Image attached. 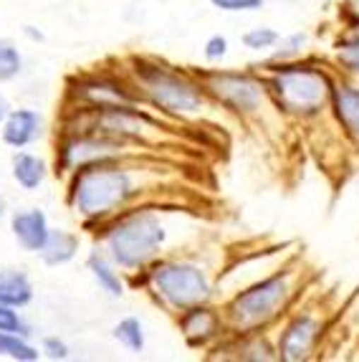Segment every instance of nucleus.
Wrapping results in <instances>:
<instances>
[{
  "mask_svg": "<svg viewBox=\"0 0 359 362\" xmlns=\"http://www.w3.org/2000/svg\"><path fill=\"white\" fill-rule=\"evenodd\" d=\"M291 296V286H288L286 276H271L253 284L251 289L240 291L230 302V320L243 329H253V327L266 325L273 320L276 314L281 312L286 299Z\"/></svg>",
  "mask_w": 359,
  "mask_h": 362,
  "instance_id": "20e7f679",
  "label": "nucleus"
},
{
  "mask_svg": "<svg viewBox=\"0 0 359 362\" xmlns=\"http://www.w3.org/2000/svg\"><path fill=\"white\" fill-rule=\"evenodd\" d=\"M89 272L96 279V284L102 286L109 296H122L124 294V284H122L119 274L114 272L112 261L102 254H91L89 256Z\"/></svg>",
  "mask_w": 359,
  "mask_h": 362,
  "instance_id": "f3484780",
  "label": "nucleus"
},
{
  "mask_svg": "<svg viewBox=\"0 0 359 362\" xmlns=\"http://www.w3.org/2000/svg\"><path fill=\"white\" fill-rule=\"evenodd\" d=\"M278 41H281V36H278L273 28H251L246 36H243L246 49H251V51H266V49H271V46H276Z\"/></svg>",
  "mask_w": 359,
  "mask_h": 362,
  "instance_id": "4be33fe9",
  "label": "nucleus"
},
{
  "mask_svg": "<svg viewBox=\"0 0 359 362\" xmlns=\"http://www.w3.org/2000/svg\"><path fill=\"white\" fill-rule=\"evenodd\" d=\"M152 284L162 302L182 312L195 304H205L210 296L208 274L187 261H160L152 269Z\"/></svg>",
  "mask_w": 359,
  "mask_h": 362,
  "instance_id": "7ed1b4c3",
  "label": "nucleus"
},
{
  "mask_svg": "<svg viewBox=\"0 0 359 362\" xmlns=\"http://www.w3.org/2000/svg\"><path fill=\"white\" fill-rule=\"evenodd\" d=\"M339 61L349 71L359 74V36L347 38V41H341L339 46Z\"/></svg>",
  "mask_w": 359,
  "mask_h": 362,
  "instance_id": "5701e85b",
  "label": "nucleus"
},
{
  "mask_svg": "<svg viewBox=\"0 0 359 362\" xmlns=\"http://www.w3.org/2000/svg\"><path fill=\"white\" fill-rule=\"evenodd\" d=\"M78 251V238L69 230H51L46 246L41 248V259L48 266H61L76 256Z\"/></svg>",
  "mask_w": 359,
  "mask_h": 362,
  "instance_id": "4468645a",
  "label": "nucleus"
},
{
  "mask_svg": "<svg viewBox=\"0 0 359 362\" xmlns=\"http://www.w3.org/2000/svg\"><path fill=\"white\" fill-rule=\"evenodd\" d=\"M182 329H185L187 339H192L198 334V344L205 342L208 337L218 332V317L210 312L203 304H195V307L185 309V317H182Z\"/></svg>",
  "mask_w": 359,
  "mask_h": 362,
  "instance_id": "2eb2a0df",
  "label": "nucleus"
},
{
  "mask_svg": "<svg viewBox=\"0 0 359 362\" xmlns=\"http://www.w3.org/2000/svg\"><path fill=\"white\" fill-rule=\"evenodd\" d=\"M43 132V117L36 109H16L3 122V142L13 150L33 145Z\"/></svg>",
  "mask_w": 359,
  "mask_h": 362,
  "instance_id": "9d476101",
  "label": "nucleus"
},
{
  "mask_svg": "<svg viewBox=\"0 0 359 362\" xmlns=\"http://www.w3.org/2000/svg\"><path fill=\"white\" fill-rule=\"evenodd\" d=\"M334 107L341 124L352 134H359V89H352V86L334 89Z\"/></svg>",
  "mask_w": 359,
  "mask_h": 362,
  "instance_id": "dca6fc26",
  "label": "nucleus"
},
{
  "mask_svg": "<svg viewBox=\"0 0 359 362\" xmlns=\"http://www.w3.org/2000/svg\"><path fill=\"white\" fill-rule=\"evenodd\" d=\"M165 228L152 213H129L107 230V248L122 269H139L160 254Z\"/></svg>",
  "mask_w": 359,
  "mask_h": 362,
  "instance_id": "f03ea898",
  "label": "nucleus"
},
{
  "mask_svg": "<svg viewBox=\"0 0 359 362\" xmlns=\"http://www.w3.org/2000/svg\"><path fill=\"white\" fill-rule=\"evenodd\" d=\"M11 230L16 235V241L30 251V254H41V248L46 246L48 235H51V226H48V218L38 208H28V211H20L11 218Z\"/></svg>",
  "mask_w": 359,
  "mask_h": 362,
  "instance_id": "6e6552de",
  "label": "nucleus"
},
{
  "mask_svg": "<svg viewBox=\"0 0 359 362\" xmlns=\"http://www.w3.org/2000/svg\"><path fill=\"white\" fill-rule=\"evenodd\" d=\"M6 117H8V109H6V104L0 102V127H3V122H6Z\"/></svg>",
  "mask_w": 359,
  "mask_h": 362,
  "instance_id": "c85d7f7f",
  "label": "nucleus"
},
{
  "mask_svg": "<svg viewBox=\"0 0 359 362\" xmlns=\"http://www.w3.org/2000/svg\"><path fill=\"white\" fill-rule=\"evenodd\" d=\"M48 170L41 157L30 152H16L13 157V180L18 182L23 190H38L46 180Z\"/></svg>",
  "mask_w": 359,
  "mask_h": 362,
  "instance_id": "ddd939ff",
  "label": "nucleus"
},
{
  "mask_svg": "<svg viewBox=\"0 0 359 362\" xmlns=\"http://www.w3.org/2000/svg\"><path fill=\"white\" fill-rule=\"evenodd\" d=\"M41 352L48 357V360H66L69 357V347L64 339H56V337H48L46 342H43Z\"/></svg>",
  "mask_w": 359,
  "mask_h": 362,
  "instance_id": "393cba45",
  "label": "nucleus"
},
{
  "mask_svg": "<svg viewBox=\"0 0 359 362\" xmlns=\"http://www.w3.org/2000/svg\"><path fill=\"white\" fill-rule=\"evenodd\" d=\"M0 332H16L28 337L30 327L23 322V317L18 314L16 307H8V304H0Z\"/></svg>",
  "mask_w": 359,
  "mask_h": 362,
  "instance_id": "412c9836",
  "label": "nucleus"
},
{
  "mask_svg": "<svg viewBox=\"0 0 359 362\" xmlns=\"http://www.w3.org/2000/svg\"><path fill=\"white\" fill-rule=\"evenodd\" d=\"M208 89L233 112H253L261 102V84L243 74H213Z\"/></svg>",
  "mask_w": 359,
  "mask_h": 362,
  "instance_id": "0eeeda50",
  "label": "nucleus"
},
{
  "mask_svg": "<svg viewBox=\"0 0 359 362\" xmlns=\"http://www.w3.org/2000/svg\"><path fill=\"white\" fill-rule=\"evenodd\" d=\"M8 216V200H6V195L0 193V218H6Z\"/></svg>",
  "mask_w": 359,
  "mask_h": 362,
  "instance_id": "cd10ccee",
  "label": "nucleus"
},
{
  "mask_svg": "<svg viewBox=\"0 0 359 362\" xmlns=\"http://www.w3.org/2000/svg\"><path fill=\"white\" fill-rule=\"evenodd\" d=\"M142 84L144 91L152 97L157 107L167 109V112H177V115H190L203 104V94L195 84H190L187 78L177 76V74H167L162 69H150L142 71Z\"/></svg>",
  "mask_w": 359,
  "mask_h": 362,
  "instance_id": "423d86ee",
  "label": "nucleus"
},
{
  "mask_svg": "<svg viewBox=\"0 0 359 362\" xmlns=\"http://www.w3.org/2000/svg\"><path fill=\"white\" fill-rule=\"evenodd\" d=\"M210 3L228 13H243V11H258V8H264V0H210Z\"/></svg>",
  "mask_w": 359,
  "mask_h": 362,
  "instance_id": "b1692460",
  "label": "nucleus"
},
{
  "mask_svg": "<svg viewBox=\"0 0 359 362\" xmlns=\"http://www.w3.org/2000/svg\"><path fill=\"white\" fill-rule=\"evenodd\" d=\"M112 155L114 150L109 145H104V142H96V139H71L61 150V163L69 170H81L86 165L107 163Z\"/></svg>",
  "mask_w": 359,
  "mask_h": 362,
  "instance_id": "9b49d317",
  "label": "nucleus"
},
{
  "mask_svg": "<svg viewBox=\"0 0 359 362\" xmlns=\"http://www.w3.org/2000/svg\"><path fill=\"white\" fill-rule=\"evenodd\" d=\"M23 69V56L11 41L0 38V81H13Z\"/></svg>",
  "mask_w": 359,
  "mask_h": 362,
  "instance_id": "aec40b11",
  "label": "nucleus"
},
{
  "mask_svg": "<svg viewBox=\"0 0 359 362\" xmlns=\"http://www.w3.org/2000/svg\"><path fill=\"white\" fill-rule=\"evenodd\" d=\"M319 337V325L312 317H296L291 325L286 327V332L281 334L278 342V357L288 362H299L312 352L314 342Z\"/></svg>",
  "mask_w": 359,
  "mask_h": 362,
  "instance_id": "1a4fd4ad",
  "label": "nucleus"
},
{
  "mask_svg": "<svg viewBox=\"0 0 359 362\" xmlns=\"http://www.w3.org/2000/svg\"><path fill=\"white\" fill-rule=\"evenodd\" d=\"M23 33L30 38V41H43V33H41V30H36V28H33V25H25V28H23Z\"/></svg>",
  "mask_w": 359,
  "mask_h": 362,
  "instance_id": "bb28decb",
  "label": "nucleus"
},
{
  "mask_svg": "<svg viewBox=\"0 0 359 362\" xmlns=\"http://www.w3.org/2000/svg\"><path fill=\"white\" fill-rule=\"evenodd\" d=\"M271 91L283 109L296 112V115L317 112L329 97L326 78L314 69L304 66H281L271 78Z\"/></svg>",
  "mask_w": 359,
  "mask_h": 362,
  "instance_id": "39448f33",
  "label": "nucleus"
},
{
  "mask_svg": "<svg viewBox=\"0 0 359 362\" xmlns=\"http://www.w3.org/2000/svg\"><path fill=\"white\" fill-rule=\"evenodd\" d=\"M228 54V38L225 36H213L205 43V59L208 61H220Z\"/></svg>",
  "mask_w": 359,
  "mask_h": 362,
  "instance_id": "a878e982",
  "label": "nucleus"
},
{
  "mask_svg": "<svg viewBox=\"0 0 359 362\" xmlns=\"http://www.w3.org/2000/svg\"><path fill=\"white\" fill-rule=\"evenodd\" d=\"M114 337L119 339L126 350H132V352L144 350V327H142V322L134 320V317H126V320H122L119 325L114 327Z\"/></svg>",
  "mask_w": 359,
  "mask_h": 362,
  "instance_id": "6ab92c4d",
  "label": "nucleus"
},
{
  "mask_svg": "<svg viewBox=\"0 0 359 362\" xmlns=\"http://www.w3.org/2000/svg\"><path fill=\"white\" fill-rule=\"evenodd\" d=\"M33 299V284L23 272L16 269H3L0 272V304L23 309Z\"/></svg>",
  "mask_w": 359,
  "mask_h": 362,
  "instance_id": "f8f14e48",
  "label": "nucleus"
},
{
  "mask_svg": "<svg viewBox=\"0 0 359 362\" xmlns=\"http://www.w3.org/2000/svg\"><path fill=\"white\" fill-rule=\"evenodd\" d=\"M0 357L18 360V362H36L38 357H41V352H38V347H33L23 334L0 332Z\"/></svg>",
  "mask_w": 359,
  "mask_h": 362,
  "instance_id": "a211bd4d",
  "label": "nucleus"
},
{
  "mask_svg": "<svg viewBox=\"0 0 359 362\" xmlns=\"http://www.w3.org/2000/svg\"><path fill=\"white\" fill-rule=\"evenodd\" d=\"M134 193L132 177L124 170L107 163L86 165L76 170L71 185V203L81 216H107L114 208L124 206Z\"/></svg>",
  "mask_w": 359,
  "mask_h": 362,
  "instance_id": "f257e3e1",
  "label": "nucleus"
}]
</instances>
